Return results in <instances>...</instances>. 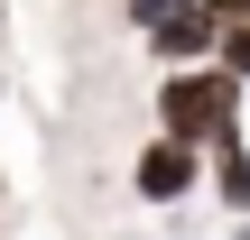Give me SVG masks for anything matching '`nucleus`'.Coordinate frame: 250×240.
Returning a JSON list of instances; mask_svg holds the SVG:
<instances>
[{"mask_svg":"<svg viewBox=\"0 0 250 240\" xmlns=\"http://www.w3.org/2000/svg\"><path fill=\"white\" fill-rule=\"evenodd\" d=\"M241 129V83L223 65H195V74H158V139H186V148H213Z\"/></svg>","mask_w":250,"mask_h":240,"instance_id":"1","label":"nucleus"},{"mask_svg":"<svg viewBox=\"0 0 250 240\" xmlns=\"http://www.w3.org/2000/svg\"><path fill=\"white\" fill-rule=\"evenodd\" d=\"M195 176H204V148H186V139H148V148L130 157L139 203H186V194H195Z\"/></svg>","mask_w":250,"mask_h":240,"instance_id":"2","label":"nucleus"},{"mask_svg":"<svg viewBox=\"0 0 250 240\" xmlns=\"http://www.w3.org/2000/svg\"><path fill=\"white\" fill-rule=\"evenodd\" d=\"M213 185H223V203H232V213H250V148H241V129H232V139H213Z\"/></svg>","mask_w":250,"mask_h":240,"instance_id":"3","label":"nucleus"},{"mask_svg":"<svg viewBox=\"0 0 250 240\" xmlns=\"http://www.w3.org/2000/svg\"><path fill=\"white\" fill-rule=\"evenodd\" d=\"M121 9H130L139 28H167V18H176V9H195V0H121Z\"/></svg>","mask_w":250,"mask_h":240,"instance_id":"4","label":"nucleus"},{"mask_svg":"<svg viewBox=\"0 0 250 240\" xmlns=\"http://www.w3.org/2000/svg\"><path fill=\"white\" fill-rule=\"evenodd\" d=\"M223 74H232V83H250V28H232V37H223Z\"/></svg>","mask_w":250,"mask_h":240,"instance_id":"5","label":"nucleus"}]
</instances>
